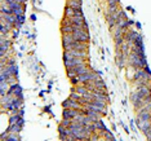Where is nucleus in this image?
Wrapping results in <instances>:
<instances>
[{"label": "nucleus", "instance_id": "1", "mask_svg": "<svg viewBox=\"0 0 151 141\" xmlns=\"http://www.w3.org/2000/svg\"><path fill=\"white\" fill-rule=\"evenodd\" d=\"M74 26V39L75 40H79V42H85L88 43L89 42V34H88V30H84L83 27H79V26Z\"/></svg>", "mask_w": 151, "mask_h": 141}, {"label": "nucleus", "instance_id": "2", "mask_svg": "<svg viewBox=\"0 0 151 141\" xmlns=\"http://www.w3.org/2000/svg\"><path fill=\"white\" fill-rule=\"evenodd\" d=\"M62 106H63L65 109H76V110H81V107H83L79 101L73 100L71 97H68L66 101H63V102H62Z\"/></svg>", "mask_w": 151, "mask_h": 141}, {"label": "nucleus", "instance_id": "3", "mask_svg": "<svg viewBox=\"0 0 151 141\" xmlns=\"http://www.w3.org/2000/svg\"><path fill=\"white\" fill-rule=\"evenodd\" d=\"M96 73H93V71H88V73H84V74H81V75H78L79 77V80H80V83H87V82H89V80H93L94 78H96Z\"/></svg>", "mask_w": 151, "mask_h": 141}, {"label": "nucleus", "instance_id": "4", "mask_svg": "<svg viewBox=\"0 0 151 141\" xmlns=\"http://www.w3.org/2000/svg\"><path fill=\"white\" fill-rule=\"evenodd\" d=\"M136 91L141 98H145L147 94L151 93V87H150V84L149 86H140V87H136Z\"/></svg>", "mask_w": 151, "mask_h": 141}, {"label": "nucleus", "instance_id": "5", "mask_svg": "<svg viewBox=\"0 0 151 141\" xmlns=\"http://www.w3.org/2000/svg\"><path fill=\"white\" fill-rule=\"evenodd\" d=\"M83 62H84V58L75 57V58H73V60L65 61V66H66V69H71V67H75L79 64H83Z\"/></svg>", "mask_w": 151, "mask_h": 141}, {"label": "nucleus", "instance_id": "6", "mask_svg": "<svg viewBox=\"0 0 151 141\" xmlns=\"http://www.w3.org/2000/svg\"><path fill=\"white\" fill-rule=\"evenodd\" d=\"M81 111L76 110V109H65L63 110V118H67V119H74L76 115H79Z\"/></svg>", "mask_w": 151, "mask_h": 141}, {"label": "nucleus", "instance_id": "7", "mask_svg": "<svg viewBox=\"0 0 151 141\" xmlns=\"http://www.w3.org/2000/svg\"><path fill=\"white\" fill-rule=\"evenodd\" d=\"M74 40H75V39H74V35H73V34H63V37H62V42H63V48L66 49L68 45L73 43Z\"/></svg>", "mask_w": 151, "mask_h": 141}, {"label": "nucleus", "instance_id": "8", "mask_svg": "<svg viewBox=\"0 0 151 141\" xmlns=\"http://www.w3.org/2000/svg\"><path fill=\"white\" fill-rule=\"evenodd\" d=\"M74 69H75V71H76V74H78V75H81V74L88 73V71H89V69H88V66H87V64H85V62L76 65V66H75Z\"/></svg>", "mask_w": 151, "mask_h": 141}, {"label": "nucleus", "instance_id": "9", "mask_svg": "<svg viewBox=\"0 0 151 141\" xmlns=\"http://www.w3.org/2000/svg\"><path fill=\"white\" fill-rule=\"evenodd\" d=\"M137 118L141 120H150V114H151V111H146V110H140V111H137Z\"/></svg>", "mask_w": 151, "mask_h": 141}, {"label": "nucleus", "instance_id": "10", "mask_svg": "<svg viewBox=\"0 0 151 141\" xmlns=\"http://www.w3.org/2000/svg\"><path fill=\"white\" fill-rule=\"evenodd\" d=\"M67 5L74 9H81V0H67Z\"/></svg>", "mask_w": 151, "mask_h": 141}, {"label": "nucleus", "instance_id": "11", "mask_svg": "<svg viewBox=\"0 0 151 141\" xmlns=\"http://www.w3.org/2000/svg\"><path fill=\"white\" fill-rule=\"evenodd\" d=\"M21 128H22V126H19L18 123H16V124H12V126H9V128L6 130V131H8V132H11V133H19Z\"/></svg>", "mask_w": 151, "mask_h": 141}, {"label": "nucleus", "instance_id": "12", "mask_svg": "<svg viewBox=\"0 0 151 141\" xmlns=\"http://www.w3.org/2000/svg\"><path fill=\"white\" fill-rule=\"evenodd\" d=\"M75 16V9L71 8L70 5H66V8H65V17L67 18H71Z\"/></svg>", "mask_w": 151, "mask_h": 141}, {"label": "nucleus", "instance_id": "13", "mask_svg": "<svg viewBox=\"0 0 151 141\" xmlns=\"http://www.w3.org/2000/svg\"><path fill=\"white\" fill-rule=\"evenodd\" d=\"M101 135L105 136V139L109 140V141H115V136L110 132L109 130H106V131H103V132H101Z\"/></svg>", "mask_w": 151, "mask_h": 141}, {"label": "nucleus", "instance_id": "14", "mask_svg": "<svg viewBox=\"0 0 151 141\" xmlns=\"http://www.w3.org/2000/svg\"><path fill=\"white\" fill-rule=\"evenodd\" d=\"M75 91H76L78 93H80L81 96H84V94L89 93V91H88V88L85 87V86H78L76 88H75Z\"/></svg>", "mask_w": 151, "mask_h": 141}, {"label": "nucleus", "instance_id": "15", "mask_svg": "<svg viewBox=\"0 0 151 141\" xmlns=\"http://www.w3.org/2000/svg\"><path fill=\"white\" fill-rule=\"evenodd\" d=\"M94 126H96V128L98 130V131H101V132H103V131H106L107 128L105 127V124L101 122V119H97L96 122H94Z\"/></svg>", "mask_w": 151, "mask_h": 141}, {"label": "nucleus", "instance_id": "16", "mask_svg": "<svg viewBox=\"0 0 151 141\" xmlns=\"http://www.w3.org/2000/svg\"><path fill=\"white\" fill-rule=\"evenodd\" d=\"M133 44L136 45V47H143V39H142V35L138 34V37L134 39Z\"/></svg>", "mask_w": 151, "mask_h": 141}, {"label": "nucleus", "instance_id": "17", "mask_svg": "<svg viewBox=\"0 0 151 141\" xmlns=\"http://www.w3.org/2000/svg\"><path fill=\"white\" fill-rule=\"evenodd\" d=\"M62 32H63V34H73L74 32V26L73 25L62 26Z\"/></svg>", "mask_w": 151, "mask_h": 141}, {"label": "nucleus", "instance_id": "18", "mask_svg": "<svg viewBox=\"0 0 151 141\" xmlns=\"http://www.w3.org/2000/svg\"><path fill=\"white\" fill-rule=\"evenodd\" d=\"M19 115H21V114H19ZM19 115H18V114H14V115H12L11 118H9V126H12V124H16V123H17L18 119L21 118Z\"/></svg>", "mask_w": 151, "mask_h": 141}, {"label": "nucleus", "instance_id": "19", "mask_svg": "<svg viewBox=\"0 0 151 141\" xmlns=\"http://www.w3.org/2000/svg\"><path fill=\"white\" fill-rule=\"evenodd\" d=\"M70 97L73 98V100H76V101H80V98H81V94L80 93H78L75 89L71 91V93H70Z\"/></svg>", "mask_w": 151, "mask_h": 141}, {"label": "nucleus", "instance_id": "20", "mask_svg": "<svg viewBox=\"0 0 151 141\" xmlns=\"http://www.w3.org/2000/svg\"><path fill=\"white\" fill-rule=\"evenodd\" d=\"M62 126H65V127H67V128H70L71 127V124H73V119H67V118H63V120L61 122Z\"/></svg>", "mask_w": 151, "mask_h": 141}, {"label": "nucleus", "instance_id": "21", "mask_svg": "<svg viewBox=\"0 0 151 141\" xmlns=\"http://www.w3.org/2000/svg\"><path fill=\"white\" fill-rule=\"evenodd\" d=\"M13 13H14V16L24 14V9H22V6H18V8H16L14 11H13Z\"/></svg>", "mask_w": 151, "mask_h": 141}, {"label": "nucleus", "instance_id": "22", "mask_svg": "<svg viewBox=\"0 0 151 141\" xmlns=\"http://www.w3.org/2000/svg\"><path fill=\"white\" fill-rule=\"evenodd\" d=\"M71 83H73V84H78V83H80V80H79V77H74V78H71Z\"/></svg>", "mask_w": 151, "mask_h": 141}, {"label": "nucleus", "instance_id": "23", "mask_svg": "<svg viewBox=\"0 0 151 141\" xmlns=\"http://www.w3.org/2000/svg\"><path fill=\"white\" fill-rule=\"evenodd\" d=\"M134 25L133 21H130V19H128V27H132V26Z\"/></svg>", "mask_w": 151, "mask_h": 141}, {"label": "nucleus", "instance_id": "24", "mask_svg": "<svg viewBox=\"0 0 151 141\" xmlns=\"http://www.w3.org/2000/svg\"><path fill=\"white\" fill-rule=\"evenodd\" d=\"M98 139H100V136H98V135H93V136H92V140H98Z\"/></svg>", "mask_w": 151, "mask_h": 141}, {"label": "nucleus", "instance_id": "25", "mask_svg": "<svg viewBox=\"0 0 151 141\" xmlns=\"http://www.w3.org/2000/svg\"><path fill=\"white\" fill-rule=\"evenodd\" d=\"M150 122H151V114H150Z\"/></svg>", "mask_w": 151, "mask_h": 141}]
</instances>
